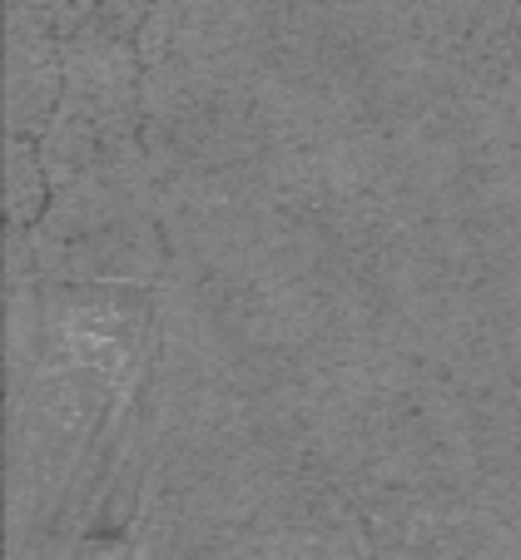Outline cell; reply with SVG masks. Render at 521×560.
<instances>
[{"label": "cell", "instance_id": "obj_1", "mask_svg": "<svg viewBox=\"0 0 521 560\" xmlns=\"http://www.w3.org/2000/svg\"><path fill=\"white\" fill-rule=\"evenodd\" d=\"M45 283V278H40ZM160 368V293L45 283L40 348L11 392V560H74L129 530Z\"/></svg>", "mask_w": 521, "mask_h": 560}, {"label": "cell", "instance_id": "obj_2", "mask_svg": "<svg viewBox=\"0 0 521 560\" xmlns=\"http://www.w3.org/2000/svg\"><path fill=\"white\" fill-rule=\"evenodd\" d=\"M50 189L129 144H144V60L139 40L100 21H65V90L35 139Z\"/></svg>", "mask_w": 521, "mask_h": 560}, {"label": "cell", "instance_id": "obj_3", "mask_svg": "<svg viewBox=\"0 0 521 560\" xmlns=\"http://www.w3.org/2000/svg\"><path fill=\"white\" fill-rule=\"evenodd\" d=\"M194 560H378L358 501H348L319 471L298 476L244 530Z\"/></svg>", "mask_w": 521, "mask_h": 560}, {"label": "cell", "instance_id": "obj_4", "mask_svg": "<svg viewBox=\"0 0 521 560\" xmlns=\"http://www.w3.org/2000/svg\"><path fill=\"white\" fill-rule=\"evenodd\" d=\"M65 90V25L5 5V135L40 139Z\"/></svg>", "mask_w": 521, "mask_h": 560}, {"label": "cell", "instance_id": "obj_5", "mask_svg": "<svg viewBox=\"0 0 521 560\" xmlns=\"http://www.w3.org/2000/svg\"><path fill=\"white\" fill-rule=\"evenodd\" d=\"M477 397V501L521 521V392Z\"/></svg>", "mask_w": 521, "mask_h": 560}, {"label": "cell", "instance_id": "obj_6", "mask_svg": "<svg viewBox=\"0 0 521 560\" xmlns=\"http://www.w3.org/2000/svg\"><path fill=\"white\" fill-rule=\"evenodd\" d=\"M50 209V174L31 135H5V223L35 229Z\"/></svg>", "mask_w": 521, "mask_h": 560}, {"label": "cell", "instance_id": "obj_7", "mask_svg": "<svg viewBox=\"0 0 521 560\" xmlns=\"http://www.w3.org/2000/svg\"><path fill=\"white\" fill-rule=\"evenodd\" d=\"M70 15H85V21H100L119 35H135L144 31V15H149V0H74Z\"/></svg>", "mask_w": 521, "mask_h": 560}, {"label": "cell", "instance_id": "obj_8", "mask_svg": "<svg viewBox=\"0 0 521 560\" xmlns=\"http://www.w3.org/2000/svg\"><path fill=\"white\" fill-rule=\"evenodd\" d=\"M11 5H21V11H35V15H50V21H70L74 0H11Z\"/></svg>", "mask_w": 521, "mask_h": 560}, {"label": "cell", "instance_id": "obj_9", "mask_svg": "<svg viewBox=\"0 0 521 560\" xmlns=\"http://www.w3.org/2000/svg\"><path fill=\"white\" fill-rule=\"evenodd\" d=\"M497 560H521V521L507 526V540H501V556Z\"/></svg>", "mask_w": 521, "mask_h": 560}]
</instances>
